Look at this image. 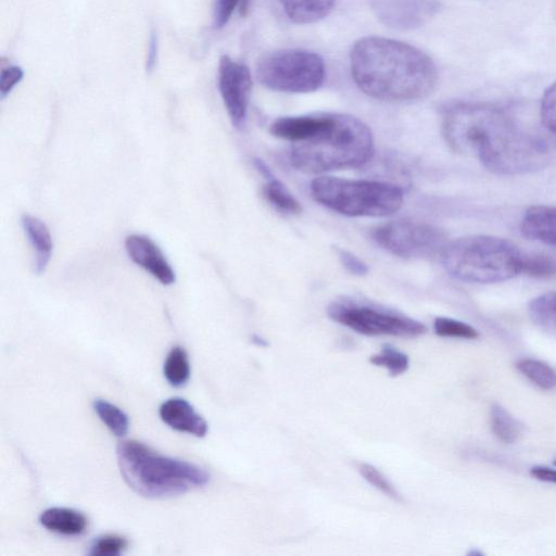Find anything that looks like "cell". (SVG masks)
Here are the masks:
<instances>
[{"instance_id": "1", "label": "cell", "mask_w": 556, "mask_h": 556, "mask_svg": "<svg viewBox=\"0 0 556 556\" xmlns=\"http://www.w3.org/2000/svg\"><path fill=\"white\" fill-rule=\"evenodd\" d=\"M441 129L456 153L476 157L490 172L520 175L538 170L554 153L552 135L529 128L506 109L459 101L442 111Z\"/></svg>"}, {"instance_id": "2", "label": "cell", "mask_w": 556, "mask_h": 556, "mask_svg": "<svg viewBox=\"0 0 556 556\" xmlns=\"http://www.w3.org/2000/svg\"><path fill=\"white\" fill-rule=\"evenodd\" d=\"M351 74L367 96L386 102H412L428 97L438 83L435 64L419 49L394 39L369 36L350 54Z\"/></svg>"}, {"instance_id": "3", "label": "cell", "mask_w": 556, "mask_h": 556, "mask_svg": "<svg viewBox=\"0 0 556 556\" xmlns=\"http://www.w3.org/2000/svg\"><path fill=\"white\" fill-rule=\"evenodd\" d=\"M374 155V137L361 119L330 113L328 125L313 138L295 142L290 150V163L298 170L318 174L358 167Z\"/></svg>"}, {"instance_id": "4", "label": "cell", "mask_w": 556, "mask_h": 556, "mask_svg": "<svg viewBox=\"0 0 556 556\" xmlns=\"http://www.w3.org/2000/svg\"><path fill=\"white\" fill-rule=\"evenodd\" d=\"M116 455L126 483L148 498L177 496L210 480V475L200 466L160 454L138 441L119 442Z\"/></svg>"}, {"instance_id": "5", "label": "cell", "mask_w": 556, "mask_h": 556, "mask_svg": "<svg viewBox=\"0 0 556 556\" xmlns=\"http://www.w3.org/2000/svg\"><path fill=\"white\" fill-rule=\"evenodd\" d=\"M525 253L514 242L486 235L447 241L440 260L456 279L473 283H494L521 274Z\"/></svg>"}, {"instance_id": "6", "label": "cell", "mask_w": 556, "mask_h": 556, "mask_svg": "<svg viewBox=\"0 0 556 556\" xmlns=\"http://www.w3.org/2000/svg\"><path fill=\"white\" fill-rule=\"evenodd\" d=\"M315 201L346 216H388L403 204V191L388 182L321 176L311 184Z\"/></svg>"}, {"instance_id": "7", "label": "cell", "mask_w": 556, "mask_h": 556, "mask_svg": "<svg viewBox=\"0 0 556 556\" xmlns=\"http://www.w3.org/2000/svg\"><path fill=\"white\" fill-rule=\"evenodd\" d=\"M256 77L266 88L305 93L321 87L326 68L324 60L315 52L282 49L269 52L260 59Z\"/></svg>"}, {"instance_id": "8", "label": "cell", "mask_w": 556, "mask_h": 556, "mask_svg": "<svg viewBox=\"0 0 556 556\" xmlns=\"http://www.w3.org/2000/svg\"><path fill=\"white\" fill-rule=\"evenodd\" d=\"M371 236L386 251L403 258L440 256L447 243L446 233L428 223L399 219L376 227Z\"/></svg>"}, {"instance_id": "9", "label": "cell", "mask_w": 556, "mask_h": 556, "mask_svg": "<svg viewBox=\"0 0 556 556\" xmlns=\"http://www.w3.org/2000/svg\"><path fill=\"white\" fill-rule=\"evenodd\" d=\"M327 313L332 320L365 336L412 338L427 331L424 324L409 317L346 301L332 303Z\"/></svg>"}, {"instance_id": "10", "label": "cell", "mask_w": 556, "mask_h": 556, "mask_svg": "<svg viewBox=\"0 0 556 556\" xmlns=\"http://www.w3.org/2000/svg\"><path fill=\"white\" fill-rule=\"evenodd\" d=\"M218 89L232 125L240 128L247 116L252 77L247 65L223 55L218 63Z\"/></svg>"}, {"instance_id": "11", "label": "cell", "mask_w": 556, "mask_h": 556, "mask_svg": "<svg viewBox=\"0 0 556 556\" xmlns=\"http://www.w3.org/2000/svg\"><path fill=\"white\" fill-rule=\"evenodd\" d=\"M370 7L386 26L409 30L429 22L440 11L441 4L438 0H370Z\"/></svg>"}, {"instance_id": "12", "label": "cell", "mask_w": 556, "mask_h": 556, "mask_svg": "<svg viewBox=\"0 0 556 556\" xmlns=\"http://www.w3.org/2000/svg\"><path fill=\"white\" fill-rule=\"evenodd\" d=\"M125 249L130 260L142 267L162 285L175 282V273L160 248L147 236L130 235L125 240Z\"/></svg>"}, {"instance_id": "13", "label": "cell", "mask_w": 556, "mask_h": 556, "mask_svg": "<svg viewBox=\"0 0 556 556\" xmlns=\"http://www.w3.org/2000/svg\"><path fill=\"white\" fill-rule=\"evenodd\" d=\"M329 121L330 113L285 116L273 122L269 131L273 136L293 143L302 142L320 132Z\"/></svg>"}, {"instance_id": "14", "label": "cell", "mask_w": 556, "mask_h": 556, "mask_svg": "<svg viewBox=\"0 0 556 556\" xmlns=\"http://www.w3.org/2000/svg\"><path fill=\"white\" fill-rule=\"evenodd\" d=\"M161 419L170 428L195 437H204L207 424L193 406L181 397L165 401L160 407Z\"/></svg>"}, {"instance_id": "15", "label": "cell", "mask_w": 556, "mask_h": 556, "mask_svg": "<svg viewBox=\"0 0 556 556\" xmlns=\"http://www.w3.org/2000/svg\"><path fill=\"white\" fill-rule=\"evenodd\" d=\"M520 232L528 239L556 247V206L529 207L520 222Z\"/></svg>"}, {"instance_id": "16", "label": "cell", "mask_w": 556, "mask_h": 556, "mask_svg": "<svg viewBox=\"0 0 556 556\" xmlns=\"http://www.w3.org/2000/svg\"><path fill=\"white\" fill-rule=\"evenodd\" d=\"M23 229L35 251V271H45L52 252V239L46 224L39 218L28 214L22 216Z\"/></svg>"}, {"instance_id": "17", "label": "cell", "mask_w": 556, "mask_h": 556, "mask_svg": "<svg viewBox=\"0 0 556 556\" xmlns=\"http://www.w3.org/2000/svg\"><path fill=\"white\" fill-rule=\"evenodd\" d=\"M40 523L49 531L64 534L78 535L85 532L88 526L87 517L75 509L65 507H52L40 515Z\"/></svg>"}, {"instance_id": "18", "label": "cell", "mask_w": 556, "mask_h": 556, "mask_svg": "<svg viewBox=\"0 0 556 556\" xmlns=\"http://www.w3.org/2000/svg\"><path fill=\"white\" fill-rule=\"evenodd\" d=\"M288 17L296 24H311L326 17L336 0H279Z\"/></svg>"}, {"instance_id": "19", "label": "cell", "mask_w": 556, "mask_h": 556, "mask_svg": "<svg viewBox=\"0 0 556 556\" xmlns=\"http://www.w3.org/2000/svg\"><path fill=\"white\" fill-rule=\"evenodd\" d=\"M528 311L530 318L539 328L556 334V291L531 300Z\"/></svg>"}, {"instance_id": "20", "label": "cell", "mask_w": 556, "mask_h": 556, "mask_svg": "<svg viewBox=\"0 0 556 556\" xmlns=\"http://www.w3.org/2000/svg\"><path fill=\"white\" fill-rule=\"evenodd\" d=\"M490 421L494 435L504 443L516 442L522 433L520 421L498 404L491 406Z\"/></svg>"}, {"instance_id": "21", "label": "cell", "mask_w": 556, "mask_h": 556, "mask_svg": "<svg viewBox=\"0 0 556 556\" xmlns=\"http://www.w3.org/2000/svg\"><path fill=\"white\" fill-rule=\"evenodd\" d=\"M265 200L283 214H300L302 206L288 188L278 179L269 178L263 187Z\"/></svg>"}, {"instance_id": "22", "label": "cell", "mask_w": 556, "mask_h": 556, "mask_svg": "<svg viewBox=\"0 0 556 556\" xmlns=\"http://www.w3.org/2000/svg\"><path fill=\"white\" fill-rule=\"evenodd\" d=\"M516 368L527 379L543 390L556 388V370L542 361L522 358L516 363Z\"/></svg>"}, {"instance_id": "23", "label": "cell", "mask_w": 556, "mask_h": 556, "mask_svg": "<svg viewBox=\"0 0 556 556\" xmlns=\"http://www.w3.org/2000/svg\"><path fill=\"white\" fill-rule=\"evenodd\" d=\"M164 376L173 387L184 386L190 377V363L181 346L173 348L164 362Z\"/></svg>"}, {"instance_id": "24", "label": "cell", "mask_w": 556, "mask_h": 556, "mask_svg": "<svg viewBox=\"0 0 556 556\" xmlns=\"http://www.w3.org/2000/svg\"><path fill=\"white\" fill-rule=\"evenodd\" d=\"M93 409L116 437H124L128 432V416L119 407L105 400L98 399L93 402Z\"/></svg>"}, {"instance_id": "25", "label": "cell", "mask_w": 556, "mask_h": 556, "mask_svg": "<svg viewBox=\"0 0 556 556\" xmlns=\"http://www.w3.org/2000/svg\"><path fill=\"white\" fill-rule=\"evenodd\" d=\"M369 362L386 368L393 377L404 374L409 366L408 356L389 344L383 345L379 353L371 355Z\"/></svg>"}, {"instance_id": "26", "label": "cell", "mask_w": 556, "mask_h": 556, "mask_svg": "<svg viewBox=\"0 0 556 556\" xmlns=\"http://www.w3.org/2000/svg\"><path fill=\"white\" fill-rule=\"evenodd\" d=\"M521 274L534 278L554 277L556 276V260L548 255L525 253Z\"/></svg>"}, {"instance_id": "27", "label": "cell", "mask_w": 556, "mask_h": 556, "mask_svg": "<svg viewBox=\"0 0 556 556\" xmlns=\"http://www.w3.org/2000/svg\"><path fill=\"white\" fill-rule=\"evenodd\" d=\"M433 328L435 333L440 337L469 340H473L479 337V332L472 326L448 317H437L434 319Z\"/></svg>"}, {"instance_id": "28", "label": "cell", "mask_w": 556, "mask_h": 556, "mask_svg": "<svg viewBox=\"0 0 556 556\" xmlns=\"http://www.w3.org/2000/svg\"><path fill=\"white\" fill-rule=\"evenodd\" d=\"M357 470L361 476L377 490L381 491L384 495L391 497L396 502H402L403 498L397 492L395 486L388 480V478L370 464L359 463Z\"/></svg>"}, {"instance_id": "29", "label": "cell", "mask_w": 556, "mask_h": 556, "mask_svg": "<svg viewBox=\"0 0 556 556\" xmlns=\"http://www.w3.org/2000/svg\"><path fill=\"white\" fill-rule=\"evenodd\" d=\"M540 117L542 126L549 135L556 138V81L543 93Z\"/></svg>"}, {"instance_id": "30", "label": "cell", "mask_w": 556, "mask_h": 556, "mask_svg": "<svg viewBox=\"0 0 556 556\" xmlns=\"http://www.w3.org/2000/svg\"><path fill=\"white\" fill-rule=\"evenodd\" d=\"M127 547V540L118 534H105L98 538L90 548L93 556H115Z\"/></svg>"}, {"instance_id": "31", "label": "cell", "mask_w": 556, "mask_h": 556, "mask_svg": "<svg viewBox=\"0 0 556 556\" xmlns=\"http://www.w3.org/2000/svg\"><path fill=\"white\" fill-rule=\"evenodd\" d=\"M240 1L241 0H214L213 24L215 28H222L228 23Z\"/></svg>"}, {"instance_id": "32", "label": "cell", "mask_w": 556, "mask_h": 556, "mask_svg": "<svg viewBox=\"0 0 556 556\" xmlns=\"http://www.w3.org/2000/svg\"><path fill=\"white\" fill-rule=\"evenodd\" d=\"M24 76V72L20 66L11 65L4 67L0 72V94L1 98L7 97L12 89L18 84Z\"/></svg>"}, {"instance_id": "33", "label": "cell", "mask_w": 556, "mask_h": 556, "mask_svg": "<svg viewBox=\"0 0 556 556\" xmlns=\"http://www.w3.org/2000/svg\"><path fill=\"white\" fill-rule=\"evenodd\" d=\"M336 253L341 264L351 273L357 276L367 274V265L356 255L341 248H336Z\"/></svg>"}, {"instance_id": "34", "label": "cell", "mask_w": 556, "mask_h": 556, "mask_svg": "<svg viewBox=\"0 0 556 556\" xmlns=\"http://www.w3.org/2000/svg\"><path fill=\"white\" fill-rule=\"evenodd\" d=\"M157 50H159V42H157V34L154 29L150 33L149 38V46H148V52H147V59H146V70L148 73H151L154 71L157 60Z\"/></svg>"}, {"instance_id": "35", "label": "cell", "mask_w": 556, "mask_h": 556, "mask_svg": "<svg viewBox=\"0 0 556 556\" xmlns=\"http://www.w3.org/2000/svg\"><path fill=\"white\" fill-rule=\"evenodd\" d=\"M531 476L535 479L544 482L555 483L556 484V469L544 467V466H534L530 470Z\"/></svg>"}, {"instance_id": "36", "label": "cell", "mask_w": 556, "mask_h": 556, "mask_svg": "<svg viewBox=\"0 0 556 556\" xmlns=\"http://www.w3.org/2000/svg\"><path fill=\"white\" fill-rule=\"evenodd\" d=\"M254 165L256 169L267 179L273 178L270 169L267 167L266 163L260 159L254 160Z\"/></svg>"}, {"instance_id": "37", "label": "cell", "mask_w": 556, "mask_h": 556, "mask_svg": "<svg viewBox=\"0 0 556 556\" xmlns=\"http://www.w3.org/2000/svg\"><path fill=\"white\" fill-rule=\"evenodd\" d=\"M252 338H253V339H252V340H253V342H254L256 345H261V346H266V345H267L266 341H265L264 339L260 338L258 336L254 334Z\"/></svg>"}, {"instance_id": "38", "label": "cell", "mask_w": 556, "mask_h": 556, "mask_svg": "<svg viewBox=\"0 0 556 556\" xmlns=\"http://www.w3.org/2000/svg\"><path fill=\"white\" fill-rule=\"evenodd\" d=\"M554 464L556 465V460L554 462Z\"/></svg>"}]
</instances>
